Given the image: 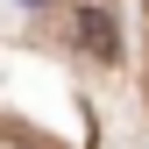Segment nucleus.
I'll return each mask as SVG.
<instances>
[{
  "label": "nucleus",
  "mask_w": 149,
  "mask_h": 149,
  "mask_svg": "<svg viewBox=\"0 0 149 149\" xmlns=\"http://www.w3.org/2000/svg\"><path fill=\"white\" fill-rule=\"evenodd\" d=\"M78 43L92 50V57H121V36H114V22H107L100 7H92V14H78Z\"/></svg>",
  "instance_id": "f257e3e1"
},
{
  "label": "nucleus",
  "mask_w": 149,
  "mask_h": 149,
  "mask_svg": "<svg viewBox=\"0 0 149 149\" xmlns=\"http://www.w3.org/2000/svg\"><path fill=\"white\" fill-rule=\"evenodd\" d=\"M0 149H36V142H14V135H0Z\"/></svg>",
  "instance_id": "f03ea898"
},
{
  "label": "nucleus",
  "mask_w": 149,
  "mask_h": 149,
  "mask_svg": "<svg viewBox=\"0 0 149 149\" xmlns=\"http://www.w3.org/2000/svg\"><path fill=\"white\" fill-rule=\"evenodd\" d=\"M22 7H50V0H22Z\"/></svg>",
  "instance_id": "7ed1b4c3"
}]
</instances>
